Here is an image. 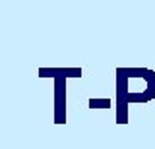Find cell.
I'll return each mask as SVG.
<instances>
[{"label": "cell", "instance_id": "obj_1", "mask_svg": "<svg viewBox=\"0 0 155 149\" xmlns=\"http://www.w3.org/2000/svg\"><path fill=\"white\" fill-rule=\"evenodd\" d=\"M155 99V72L149 68L116 70V116L118 124L128 122L130 103H149Z\"/></svg>", "mask_w": 155, "mask_h": 149}, {"label": "cell", "instance_id": "obj_4", "mask_svg": "<svg viewBox=\"0 0 155 149\" xmlns=\"http://www.w3.org/2000/svg\"><path fill=\"white\" fill-rule=\"evenodd\" d=\"M110 105V101H99V99H91L89 101V107L93 109V107H97V109H101V107H109Z\"/></svg>", "mask_w": 155, "mask_h": 149}, {"label": "cell", "instance_id": "obj_2", "mask_svg": "<svg viewBox=\"0 0 155 149\" xmlns=\"http://www.w3.org/2000/svg\"><path fill=\"white\" fill-rule=\"evenodd\" d=\"M56 122H64V78L56 79Z\"/></svg>", "mask_w": 155, "mask_h": 149}, {"label": "cell", "instance_id": "obj_3", "mask_svg": "<svg viewBox=\"0 0 155 149\" xmlns=\"http://www.w3.org/2000/svg\"><path fill=\"white\" fill-rule=\"evenodd\" d=\"M41 76H56V78H64V76H78L80 78L81 72L80 70H41Z\"/></svg>", "mask_w": 155, "mask_h": 149}]
</instances>
